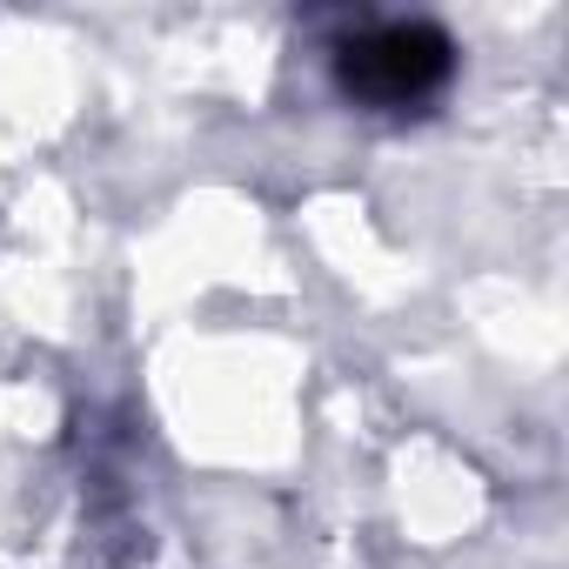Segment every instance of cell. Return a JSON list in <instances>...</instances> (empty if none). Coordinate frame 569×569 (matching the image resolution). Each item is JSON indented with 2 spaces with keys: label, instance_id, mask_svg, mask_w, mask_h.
<instances>
[{
  "label": "cell",
  "instance_id": "1",
  "mask_svg": "<svg viewBox=\"0 0 569 569\" xmlns=\"http://www.w3.org/2000/svg\"><path fill=\"white\" fill-rule=\"evenodd\" d=\"M329 68L342 101L369 114H409L456 81V41L436 21H369L336 41Z\"/></svg>",
  "mask_w": 569,
  "mask_h": 569
}]
</instances>
